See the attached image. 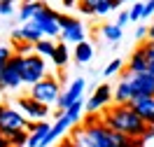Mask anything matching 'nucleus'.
I'll list each match as a JSON object with an SVG mask.
<instances>
[{
	"instance_id": "nucleus-17",
	"label": "nucleus",
	"mask_w": 154,
	"mask_h": 147,
	"mask_svg": "<svg viewBox=\"0 0 154 147\" xmlns=\"http://www.w3.org/2000/svg\"><path fill=\"white\" fill-rule=\"evenodd\" d=\"M49 131H51V124H49V121H38L35 131H33L30 138H28V147H42V142H45V138H47Z\"/></svg>"
},
{
	"instance_id": "nucleus-32",
	"label": "nucleus",
	"mask_w": 154,
	"mask_h": 147,
	"mask_svg": "<svg viewBox=\"0 0 154 147\" xmlns=\"http://www.w3.org/2000/svg\"><path fill=\"white\" fill-rule=\"evenodd\" d=\"M131 21V17H128V12H119V17H117V26L119 28H124L126 23Z\"/></svg>"
},
{
	"instance_id": "nucleus-6",
	"label": "nucleus",
	"mask_w": 154,
	"mask_h": 147,
	"mask_svg": "<svg viewBox=\"0 0 154 147\" xmlns=\"http://www.w3.org/2000/svg\"><path fill=\"white\" fill-rule=\"evenodd\" d=\"M21 68H23V56L14 54L7 66L2 70V79H0V89H19L23 84V77H21Z\"/></svg>"
},
{
	"instance_id": "nucleus-2",
	"label": "nucleus",
	"mask_w": 154,
	"mask_h": 147,
	"mask_svg": "<svg viewBox=\"0 0 154 147\" xmlns=\"http://www.w3.org/2000/svg\"><path fill=\"white\" fill-rule=\"evenodd\" d=\"M70 140L75 147H112V131L100 119L89 115L82 126H75Z\"/></svg>"
},
{
	"instance_id": "nucleus-23",
	"label": "nucleus",
	"mask_w": 154,
	"mask_h": 147,
	"mask_svg": "<svg viewBox=\"0 0 154 147\" xmlns=\"http://www.w3.org/2000/svg\"><path fill=\"white\" fill-rule=\"evenodd\" d=\"M28 138H30V133L23 128V131H17V133L7 136V140H10L12 147H23V145H28Z\"/></svg>"
},
{
	"instance_id": "nucleus-42",
	"label": "nucleus",
	"mask_w": 154,
	"mask_h": 147,
	"mask_svg": "<svg viewBox=\"0 0 154 147\" xmlns=\"http://www.w3.org/2000/svg\"><path fill=\"white\" fill-rule=\"evenodd\" d=\"M126 2H131V5H135V2H143V0H126Z\"/></svg>"
},
{
	"instance_id": "nucleus-45",
	"label": "nucleus",
	"mask_w": 154,
	"mask_h": 147,
	"mask_svg": "<svg viewBox=\"0 0 154 147\" xmlns=\"http://www.w3.org/2000/svg\"><path fill=\"white\" fill-rule=\"evenodd\" d=\"M0 2H5V0H0Z\"/></svg>"
},
{
	"instance_id": "nucleus-25",
	"label": "nucleus",
	"mask_w": 154,
	"mask_h": 147,
	"mask_svg": "<svg viewBox=\"0 0 154 147\" xmlns=\"http://www.w3.org/2000/svg\"><path fill=\"white\" fill-rule=\"evenodd\" d=\"M103 0H79V12L82 14H96V7Z\"/></svg>"
},
{
	"instance_id": "nucleus-21",
	"label": "nucleus",
	"mask_w": 154,
	"mask_h": 147,
	"mask_svg": "<svg viewBox=\"0 0 154 147\" xmlns=\"http://www.w3.org/2000/svg\"><path fill=\"white\" fill-rule=\"evenodd\" d=\"M40 7H42V2H40V0H38V2H33V5H21V10H19V19L23 21V23L33 21Z\"/></svg>"
},
{
	"instance_id": "nucleus-22",
	"label": "nucleus",
	"mask_w": 154,
	"mask_h": 147,
	"mask_svg": "<svg viewBox=\"0 0 154 147\" xmlns=\"http://www.w3.org/2000/svg\"><path fill=\"white\" fill-rule=\"evenodd\" d=\"M100 33H103V38L110 40V42H119V40H122V28H119L117 23H105V26L100 28Z\"/></svg>"
},
{
	"instance_id": "nucleus-39",
	"label": "nucleus",
	"mask_w": 154,
	"mask_h": 147,
	"mask_svg": "<svg viewBox=\"0 0 154 147\" xmlns=\"http://www.w3.org/2000/svg\"><path fill=\"white\" fill-rule=\"evenodd\" d=\"M0 147H12V145H10V140L2 136V133H0Z\"/></svg>"
},
{
	"instance_id": "nucleus-44",
	"label": "nucleus",
	"mask_w": 154,
	"mask_h": 147,
	"mask_svg": "<svg viewBox=\"0 0 154 147\" xmlns=\"http://www.w3.org/2000/svg\"><path fill=\"white\" fill-rule=\"evenodd\" d=\"M122 2H126V0H117V5H122Z\"/></svg>"
},
{
	"instance_id": "nucleus-33",
	"label": "nucleus",
	"mask_w": 154,
	"mask_h": 147,
	"mask_svg": "<svg viewBox=\"0 0 154 147\" xmlns=\"http://www.w3.org/2000/svg\"><path fill=\"white\" fill-rule=\"evenodd\" d=\"M143 47H145V54H147L149 63H152V61H154V42H149V40H147V44H143Z\"/></svg>"
},
{
	"instance_id": "nucleus-31",
	"label": "nucleus",
	"mask_w": 154,
	"mask_h": 147,
	"mask_svg": "<svg viewBox=\"0 0 154 147\" xmlns=\"http://www.w3.org/2000/svg\"><path fill=\"white\" fill-rule=\"evenodd\" d=\"M149 17H154V0H147L143 10V19H149Z\"/></svg>"
},
{
	"instance_id": "nucleus-27",
	"label": "nucleus",
	"mask_w": 154,
	"mask_h": 147,
	"mask_svg": "<svg viewBox=\"0 0 154 147\" xmlns=\"http://www.w3.org/2000/svg\"><path fill=\"white\" fill-rule=\"evenodd\" d=\"M143 10H145V2H135V5H131V10H128V17H131V21L143 19Z\"/></svg>"
},
{
	"instance_id": "nucleus-30",
	"label": "nucleus",
	"mask_w": 154,
	"mask_h": 147,
	"mask_svg": "<svg viewBox=\"0 0 154 147\" xmlns=\"http://www.w3.org/2000/svg\"><path fill=\"white\" fill-rule=\"evenodd\" d=\"M12 12H14V0H5V2H0V17H10Z\"/></svg>"
},
{
	"instance_id": "nucleus-43",
	"label": "nucleus",
	"mask_w": 154,
	"mask_h": 147,
	"mask_svg": "<svg viewBox=\"0 0 154 147\" xmlns=\"http://www.w3.org/2000/svg\"><path fill=\"white\" fill-rule=\"evenodd\" d=\"M2 70H5V66H0V79H2Z\"/></svg>"
},
{
	"instance_id": "nucleus-11",
	"label": "nucleus",
	"mask_w": 154,
	"mask_h": 147,
	"mask_svg": "<svg viewBox=\"0 0 154 147\" xmlns=\"http://www.w3.org/2000/svg\"><path fill=\"white\" fill-rule=\"evenodd\" d=\"M82 91H84V79L77 77L75 82H72V84H70V87H68L66 91L58 96V100H56V108L61 110V115H63V112H68V110H70L77 100L82 98Z\"/></svg>"
},
{
	"instance_id": "nucleus-40",
	"label": "nucleus",
	"mask_w": 154,
	"mask_h": 147,
	"mask_svg": "<svg viewBox=\"0 0 154 147\" xmlns=\"http://www.w3.org/2000/svg\"><path fill=\"white\" fill-rule=\"evenodd\" d=\"M147 40H149V42H154V21H152V26H149V33H147Z\"/></svg>"
},
{
	"instance_id": "nucleus-26",
	"label": "nucleus",
	"mask_w": 154,
	"mask_h": 147,
	"mask_svg": "<svg viewBox=\"0 0 154 147\" xmlns=\"http://www.w3.org/2000/svg\"><path fill=\"white\" fill-rule=\"evenodd\" d=\"M122 66H124V63H122V59L110 61V63L105 66V70H103V75H105V77H110V75H117V72L122 70Z\"/></svg>"
},
{
	"instance_id": "nucleus-3",
	"label": "nucleus",
	"mask_w": 154,
	"mask_h": 147,
	"mask_svg": "<svg viewBox=\"0 0 154 147\" xmlns=\"http://www.w3.org/2000/svg\"><path fill=\"white\" fill-rule=\"evenodd\" d=\"M26 126H28V119L21 115V110L12 105H0V133L5 138L17 131H23Z\"/></svg>"
},
{
	"instance_id": "nucleus-13",
	"label": "nucleus",
	"mask_w": 154,
	"mask_h": 147,
	"mask_svg": "<svg viewBox=\"0 0 154 147\" xmlns=\"http://www.w3.org/2000/svg\"><path fill=\"white\" fill-rule=\"evenodd\" d=\"M135 98V89L131 82V72H126L124 77L119 79V84L115 87V105H131V100Z\"/></svg>"
},
{
	"instance_id": "nucleus-7",
	"label": "nucleus",
	"mask_w": 154,
	"mask_h": 147,
	"mask_svg": "<svg viewBox=\"0 0 154 147\" xmlns=\"http://www.w3.org/2000/svg\"><path fill=\"white\" fill-rule=\"evenodd\" d=\"M58 26H61V38H63V42H72V44H82V42H87L84 40V26H82V21L77 19H70V17H66V14H61L58 17Z\"/></svg>"
},
{
	"instance_id": "nucleus-9",
	"label": "nucleus",
	"mask_w": 154,
	"mask_h": 147,
	"mask_svg": "<svg viewBox=\"0 0 154 147\" xmlns=\"http://www.w3.org/2000/svg\"><path fill=\"white\" fill-rule=\"evenodd\" d=\"M17 108L21 110V115L28 121H42L49 115V105L38 103L35 98H30V96H19L17 98Z\"/></svg>"
},
{
	"instance_id": "nucleus-19",
	"label": "nucleus",
	"mask_w": 154,
	"mask_h": 147,
	"mask_svg": "<svg viewBox=\"0 0 154 147\" xmlns=\"http://www.w3.org/2000/svg\"><path fill=\"white\" fill-rule=\"evenodd\" d=\"M91 59H94V47H91V42H82V44L75 47V61L77 63H91Z\"/></svg>"
},
{
	"instance_id": "nucleus-16",
	"label": "nucleus",
	"mask_w": 154,
	"mask_h": 147,
	"mask_svg": "<svg viewBox=\"0 0 154 147\" xmlns=\"http://www.w3.org/2000/svg\"><path fill=\"white\" fill-rule=\"evenodd\" d=\"M21 33H23V42H30V44H38L40 40H45V30L40 28L35 21H28L21 26Z\"/></svg>"
},
{
	"instance_id": "nucleus-36",
	"label": "nucleus",
	"mask_w": 154,
	"mask_h": 147,
	"mask_svg": "<svg viewBox=\"0 0 154 147\" xmlns=\"http://www.w3.org/2000/svg\"><path fill=\"white\" fill-rule=\"evenodd\" d=\"M56 147H75V145H72V140H70V138H66V140H61Z\"/></svg>"
},
{
	"instance_id": "nucleus-20",
	"label": "nucleus",
	"mask_w": 154,
	"mask_h": 147,
	"mask_svg": "<svg viewBox=\"0 0 154 147\" xmlns=\"http://www.w3.org/2000/svg\"><path fill=\"white\" fill-rule=\"evenodd\" d=\"M68 59H70V51H68V44L66 42H58L56 44V51H54V66H56V68H63V66H66L68 63Z\"/></svg>"
},
{
	"instance_id": "nucleus-28",
	"label": "nucleus",
	"mask_w": 154,
	"mask_h": 147,
	"mask_svg": "<svg viewBox=\"0 0 154 147\" xmlns=\"http://www.w3.org/2000/svg\"><path fill=\"white\" fill-rule=\"evenodd\" d=\"M17 54L19 56H30V54H35V44H30V42H21V44H17Z\"/></svg>"
},
{
	"instance_id": "nucleus-4",
	"label": "nucleus",
	"mask_w": 154,
	"mask_h": 147,
	"mask_svg": "<svg viewBox=\"0 0 154 147\" xmlns=\"http://www.w3.org/2000/svg\"><path fill=\"white\" fill-rule=\"evenodd\" d=\"M63 91H61V84H58L56 77H45L42 82H38L35 87H30L28 96L35 98L38 103H45V105H49V103H54L56 105L58 96H61Z\"/></svg>"
},
{
	"instance_id": "nucleus-10",
	"label": "nucleus",
	"mask_w": 154,
	"mask_h": 147,
	"mask_svg": "<svg viewBox=\"0 0 154 147\" xmlns=\"http://www.w3.org/2000/svg\"><path fill=\"white\" fill-rule=\"evenodd\" d=\"M112 98H115V89H110V84H98L96 91L91 93V98L87 100L84 110L89 115H96V112H100V110H105L110 105Z\"/></svg>"
},
{
	"instance_id": "nucleus-18",
	"label": "nucleus",
	"mask_w": 154,
	"mask_h": 147,
	"mask_svg": "<svg viewBox=\"0 0 154 147\" xmlns=\"http://www.w3.org/2000/svg\"><path fill=\"white\" fill-rule=\"evenodd\" d=\"M54 51H56V44H54L51 38H45L35 44V54L42 56V59H54Z\"/></svg>"
},
{
	"instance_id": "nucleus-29",
	"label": "nucleus",
	"mask_w": 154,
	"mask_h": 147,
	"mask_svg": "<svg viewBox=\"0 0 154 147\" xmlns=\"http://www.w3.org/2000/svg\"><path fill=\"white\" fill-rule=\"evenodd\" d=\"M17 51H12V47H7V44H0V66H7V61L14 56Z\"/></svg>"
},
{
	"instance_id": "nucleus-38",
	"label": "nucleus",
	"mask_w": 154,
	"mask_h": 147,
	"mask_svg": "<svg viewBox=\"0 0 154 147\" xmlns=\"http://www.w3.org/2000/svg\"><path fill=\"white\" fill-rule=\"evenodd\" d=\"M63 7H72V5H79V0H61Z\"/></svg>"
},
{
	"instance_id": "nucleus-8",
	"label": "nucleus",
	"mask_w": 154,
	"mask_h": 147,
	"mask_svg": "<svg viewBox=\"0 0 154 147\" xmlns=\"http://www.w3.org/2000/svg\"><path fill=\"white\" fill-rule=\"evenodd\" d=\"M58 17L61 14H56L54 10H49L47 5L42 2V7L38 10V14H35V23H38L40 28L45 30V38H56V35H61V26H58Z\"/></svg>"
},
{
	"instance_id": "nucleus-14",
	"label": "nucleus",
	"mask_w": 154,
	"mask_h": 147,
	"mask_svg": "<svg viewBox=\"0 0 154 147\" xmlns=\"http://www.w3.org/2000/svg\"><path fill=\"white\" fill-rule=\"evenodd\" d=\"M135 96H154V77L149 72H140V75H131Z\"/></svg>"
},
{
	"instance_id": "nucleus-15",
	"label": "nucleus",
	"mask_w": 154,
	"mask_h": 147,
	"mask_svg": "<svg viewBox=\"0 0 154 147\" xmlns=\"http://www.w3.org/2000/svg\"><path fill=\"white\" fill-rule=\"evenodd\" d=\"M147 70H149V59L145 54V47H138L131 54V59H128V72L131 75H140V72H147Z\"/></svg>"
},
{
	"instance_id": "nucleus-24",
	"label": "nucleus",
	"mask_w": 154,
	"mask_h": 147,
	"mask_svg": "<svg viewBox=\"0 0 154 147\" xmlns=\"http://www.w3.org/2000/svg\"><path fill=\"white\" fill-rule=\"evenodd\" d=\"M119 5H117V0H103L100 5L96 7V17H107L110 12H115Z\"/></svg>"
},
{
	"instance_id": "nucleus-5",
	"label": "nucleus",
	"mask_w": 154,
	"mask_h": 147,
	"mask_svg": "<svg viewBox=\"0 0 154 147\" xmlns=\"http://www.w3.org/2000/svg\"><path fill=\"white\" fill-rule=\"evenodd\" d=\"M21 77H23V84H28V87H35L38 82L47 77V63L42 56L38 54H30L23 59V68H21Z\"/></svg>"
},
{
	"instance_id": "nucleus-1",
	"label": "nucleus",
	"mask_w": 154,
	"mask_h": 147,
	"mask_svg": "<svg viewBox=\"0 0 154 147\" xmlns=\"http://www.w3.org/2000/svg\"><path fill=\"white\" fill-rule=\"evenodd\" d=\"M100 121L110 131L124 133L128 138H143L145 131L149 128L143 119L135 115V110L131 105H110V108H105L103 115H100Z\"/></svg>"
},
{
	"instance_id": "nucleus-12",
	"label": "nucleus",
	"mask_w": 154,
	"mask_h": 147,
	"mask_svg": "<svg viewBox=\"0 0 154 147\" xmlns=\"http://www.w3.org/2000/svg\"><path fill=\"white\" fill-rule=\"evenodd\" d=\"M131 108L147 126H154V96H135L131 100Z\"/></svg>"
},
{
	"instance_id": "nucleus-41",
	"label": "nucleus",
	"mask_w": 154,
	"mask_h": 147,
	"mask_svg": "<svg viewBox=\"0 0 154 147\" xmlns=\"http://www.w3.org/2000/svg\"><path fill=\"white\" fill-rule=\"evenodd\" d=\"M147 72H149V75H152V77H154V61H152V63H149V70H147Z\"/></svg>"
},
{
	"instance_id": "nucleus-37",
	"label": "nucleus",
	"mask_w": 154,
	"mask_h": 147,
	"mask_svg": "<svg viewBox=\"0 0 154 147\" xmlns=\"http://www.w3.org/2000/svg\"><path fill=\"white\" fill-rule=\"evenodd\" d=\"M154 136V126H149L147 131H145V136H143V140H149V138Z\"/></svg>"
},
{
	"instance_id": "nucleus-34",
	"label": "nucleus",
	"mask_w": 154,
	"mask_h": 147,
	"mask_svg": "<svg viewBox=\"0 0 154 147\" xmlns=\"http://www.w3.org/2000/svg\"><path fill=\"white\" fill-rule=\"evenodd\" d=\"M147 33H149V28H147V26H138V28H135V38H138V40H145V35H147Z\"/></svg>"
},
{
	"instance_id": "nucleus-35",
	"label": "nucleus",
	"mask_w": 154,
	"mask_h": 147,
	"mask_svg": "<svg viewBox=\"0 0 154 147\" xmlns=\"http://www.w3.org/2000/svg\"><path fill=\"white\" fill-rule=\"evenodd\" d=\"M12 40H14L17 44L23 42V33H21V28H14V30H12Z\"/></svg>"
}]
</instances>
